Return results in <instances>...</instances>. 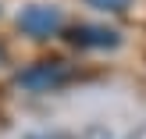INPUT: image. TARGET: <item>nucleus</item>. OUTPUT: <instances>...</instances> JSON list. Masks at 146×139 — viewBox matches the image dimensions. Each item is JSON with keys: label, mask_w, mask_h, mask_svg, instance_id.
<instances>
[{"label": "nucleus", "mask_w": 146, "mask_h": 139, "mask_svg": "<svg viewBox=\"0 0 146 139\" xmlns=\"http://www.w3.org/2000/svg\"><path fill=\"white\" fill-rule=\"evenodd\" d=\"M89 7H96V11H128L132 0H89Z\"/></svg>", "instance_id": "4"}, {"label": "nucleus", "mask_w": 146, "mask_h": 139, "mask_svg": "<svg viewBox=\"0 0 146 139\" xmlns=\"http://www.w3.org/2000/svg\"><path fill=\"white\" fill-rule=\"evenodd\" d=\"M64 39L78 50H114L121 47V32L107 25H93V21H82V25H71Z\"/></svg>", "instance_id": "3"}, {"label": "nucleus", "mask_w": 146, "mask_h": 139, "mask_svg": "<svg viewBox=\"0 0 146 139\" xmlns=\"http://www.w3.org/2000/svg\"><path fill=\"white\" fill-rule=\"evenodd\" d=\"M4 64H7V47L0 43V68H4Z\"/></svg>", "instance_id": "5"}, {"label": "nucleus", "mask_w": 146, "mask_h": 139, "mask_svg": "<svg viewBox=\"0 0 146 139\" xmlns=\"http://www.w3.org/2000/svg\"><path fill=\"white\" fill-rule=\"evenodd\" d=\"M71 78H75V68H71L68 61L50 57V61H36V64H29V68H21L18 75H14V86H18V89H29V93H54V89H61V86H68Z\"/></svg>", "instance_id": "1"}, {"label": "nucleus", "mask_w": 146, "mask_h": 139, "mask_svg": "<svg viewBox=\"0 0 146 139\" xmlns=\"http://www.w3.org/2000/svg\"><path fill=\"white\" fill-rule=\"evenodd\" d=\"M18 29L25 36H32V39H46V36H54V32L64 29V14L54 4H29L18 14Z\"/></svg>", "instance_id": "2"}]
</instances>
